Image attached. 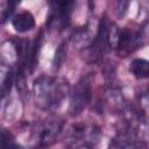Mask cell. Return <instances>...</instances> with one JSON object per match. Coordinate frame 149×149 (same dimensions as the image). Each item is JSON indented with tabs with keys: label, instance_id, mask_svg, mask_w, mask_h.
<instances>
[{
	"label": "cell",
	"instance_id": "1",
	"mask_svg": "<svg viewBox=\"0 0 149 149\" xmlns=\"http://www.w3.org/2000/svg\"><path fill=\"white\" fill-rule=\"evenodd\" d=\"M36 105L42 109L57 108L70 93V85L63 78L41 76L33 84Z\"/></svg>",
	"mask_w": 149,
	"mask_h": 149
},
{
	"label": "cell",
	"instance_id": "2",
	"mask_svg": "<svg viewBox=\"0 0 149 149\" xmlns=\"http://www.w3.org/2000/svg\"><path fill=\"white\" fill-rule=\"evenodd\" d=\"M92 99L91 80L88 77H83L70 91L69 113L71 115L80 114Z\"/></svg>",
	"mask_w": 149,
	"mask_h": 149
},
{
	"label": "cell",
	"instance_id": "3",
	"mask_svg": "<svg viewBox=\"0 0 149 149\" xmlns=\"http://www.w3.org/2000/svg\"><path fill=\"white\" fill-rule=\"evenodd\" d=\"M73 1H51L47 27L49 30H63L70 24Z\"/></svg>",
	"mask_w": 149,
	"mask_h": 149
},
{
	"label": "cell",
	"instance_id": "4",
	"mask_svg": "<svg viewBox=\"0 0 149 149\" xmlns=\"http://www.w3.org/2000/svg\"><path fill=\"white\" fill-rule=\"evenodd\" d=\"M63 126H64V121L57 118L50 119L41 125H37L35 133H36V141L38 147L48 148L52 143H55L59 134L62 133Z\"/></svg>",
	"mask_w": 149,
	"mask_h": 149
},
{
	"label": "cell",
	"instance_id": "5",
	"mask_svg": "<svg viewBox=\"0 0 149 149\" xmlns=\"http://www.w3.org/2000/svg\"><path fill=\"white\" fill-rule=\"evenodd\" d=\"M146 38V34L143 33V28H123L119 31V41L116 49L120 54L127 55L133 52L134 50L141 48L143 41Z\"/></svg>",
	"mask_w": 149,
	"mask_h": 149
},
{
	"label": "cell",
	"instance_id": "6",
	"mask_svg": "<svg viewBox=\"0 0 149 149\" xmlns=\"http://www.w3.org/2000/svg\"><path fill=\"white\" fill-rule=\"evenodd\" d=\"M108 149H148V144L147 139L139 134L127 129H120L109 141Z\"/></svg>",
	"mask_w": 149,
	"mask_h": 149
},
{
	"label": "cell",
	"instance_id": "7",
	"mask_svg": "<svg viewBox=\"0 0 149 149\" xmlns=\"http://www.w3.org/2000/svg\"><path fill=\"white\" fill-rule=\"evenodd\" d=\"M100 129L95 125H87V123H77L72 126L70 129V143H91L94 144L100 139Z\"/></svg>",
	"mask_w": 149,
	"mask_h": 149
},
{
	"label": "cell",
	"instance_id": "8",
	"mask_svg": "<svg viewBox=\"0 0 149 149\" xmlns=\"http://www.w3.org/2000/svg\"><path fill=\"white\" fill-rule=\"evenodd\" d=\"M99 24V23H98ZM98 24H93L92 22H88L87 24L83 26L81 28L77 29L73 35H72V43L73 45H76L77 48L79 49H85V48H88L93 40L95 38V34H93V28H97ZM98 31V30H97Z\"/></svg>",
	"mask_w": 149,
	"mask_h": 149
},
{
	"label": "cell",
	"instance_id": "9",
	"mask_svg": "<svg viewBox=\"0 0 149 149\" xmlns=\"http://www.w3.org/2000/svg\"><path fill=\"white\" fill-rule=\"evenodd\" d=\"M105 105L113 113H122L127 104L122 92L116 87H109L105 92Z\"/></svg>",
	"mask_w": 149,
	"mask_h": 149
},
{
	"label": "cell",
	"instance_id": "10",
	"mask_svg": "<svg viewBox=\"0 0 149 149\" xmlns=\"http://www.w3.org/2000/svg\"><path fill=\"white\" fill-rule=\"evenodd\" d=\"M14 72L7 64H0V100L3 99L12 90Z\"/></svg>",
	"mask_w": 149,
	"mask_h": 149
},
{
	"label": "cell",
	"instance_id": "11",
	"mask_svg": "<svg viewBox=\"0 0 149 149\" xmlns=\"http://www.w3.org/2000/svg\"><path fill=\"white\" fill-rule=\"evenodd\" d=\"M12 26L16 31L26 33L35 27V19L30 12H22L13 17Z\"/></svg>",
	"mask_w": 149,
	"mask_h": 149
},
{
	"label": "cell",
	"instance_id": "12",
	"mask_svg": "<svg viewBox=\"0 0 149 149\" xmlns=\"http://www.w3.org/2000/svg\"><path fill=\"white\" fill-rule=\"evenodd\" d=\"M129 71L137 79H144L149 74V63L144 58H135L129 64Z\"/></svg>",
	"mask_w": 149,
	"mask_h": 149
},
{
	"label": "cell",
	"instance_id": "13",
	"mask_svg": "<svg viewBox=\"0 0 149 149\" xmlns=\"http://www.w3.org/2000/svg\"><path fill=\"white\" fill-rule=\"evenodd\" d=\"M0 149H21V147L9 130L0 129Z\"/></svg>",
	"mask_w": 149,
	"mask_h": 149
},
{
	"label": "cell",
	"instance_id": "14",
	"mask_svg": "<svg viewBox=\"0 0 149 149\" xmlns=\"http://www.w3.org/2000/svg\"><path fill=\"white\" fill-rule=\"evenodd\" d=\"M17 3L16 1H6L0 6V23H5L9 19Z\"/></svg>",
	"mask_w": 149,
	"mask_h": 149
},
{
	"label": "cell",
	"instance_id": "15",
	"mask_svg": "<svg viewBox=\"0 0 149 149\" xmlns=\"http://www.w3.org/2000/svg\"><path fill=\"white\" fill-rule=\"evenodd\" d=\"M65 56H66V50L64 48V44H61L55 52V59H54V70L55 71H57L61 68V65L63 64V62L65 59Z\"/></svg>",
	"mask_w": 149,
	"mask_h": 149
},
{
	"label": "cell",
	"instance_id": "16",
	"mask_svg": "<svg viewBox=\"0 0 149 149\" xmlns=\"http://www.w3.org/2000/svg\"><path fill=\"white\" fill-rule=\"evenodd\" d=\"M69 149H95V146L91 143H77L69 146Z\"/></svg>",
	"mask_w": 149,
	"mask_h": 149
}]
</instances>
